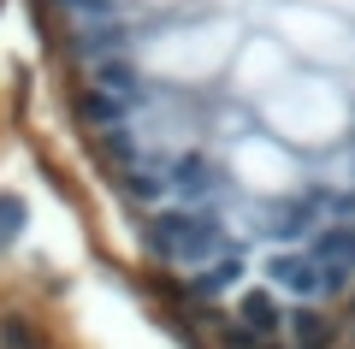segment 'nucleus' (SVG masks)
<instances>
[{
    "instance_id": "obj_1",
    "label": "nucleus",
    "mask_w": 355,
    "mask_h": 349,
    "mask_svg": "<svg viewBox=\"0 0 355 349\" xmlns=\"http://www.w3.org/2000/svg\"><path fill=\"white\" fill-rule=\"evenodd\" d=\"M83 112L190 349H355V0H65Z\"/></svg>"
}]
</instances>
